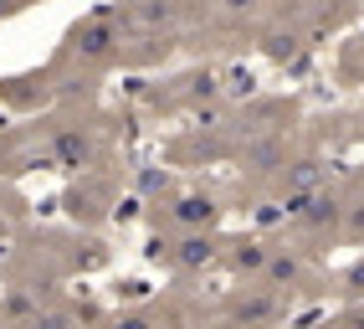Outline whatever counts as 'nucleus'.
<instances>
[{
	"mask_svg": "<svg viewBox=\"0 0 364 329\" xmlns=\"http://www.w3.org/2000/svg\"><path fill=\"white\" fill-rule=\"evenodd\" d=\"M354 329H364V314H359V319H354Z\"/></svg>",
	"mask_w": 364,
	"mask_h": 329,
	"instance_id": "1",
	"label": "nucleus"
}]
</instances>
